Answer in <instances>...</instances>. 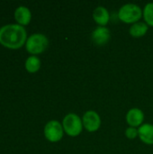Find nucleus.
Listing matches in <instances>:
<instances>
[{
    "label": "nucleus",
    "instance_id": "obj_5",
    "mask_svg": "<svg viewBox=\"0 0 153 154\" xmlns=\"http://www.w3.org/2000/svg\"><path fill=\"white\" fill-rule=\"evenodd\" d=\"M63 133L64 129L62 125L56 120L48 122L44 127V135L46 139L51 143H57L60 141L63 137Z\"/></svg>",
    "mask_w": 153,
    "mask_h": 154
},
{
    "label": "nucleus",
    "instance_id": "obj_15",
    "mask_svg": "<svg viewBox=\"0 0 153 154\" xmlns=\"http://www.w3.org/2000/svg\"><path fill=\"white\" fill-rule=\"evenodd\" d=\"M125 135L128 139H131V140H133L135 139L139 134H138V129L135 128V127H128L125 131Z\"/></svg>",
    "mask_w": 153,
    "mask_h": 154
},
{
    "label": "nucleus",
    "instance_id": "obj_8",
    "mask_svg": "<svg viewBox=\"0 0 153 154\" xmlns=\"http://www.w3.org/2000/svg\"><path fill=\"white\" fill-rule=\"evenodd\" d=\"M126 121L131 127H138L142 125L144 121V114L139 108H132L126 115Z\"/></svg>",
    "mask_w": 153,
    "mask_h": 154
},
{
    "label": "nucleus",
    "instance_id": "obj_1",
    "mask_svg": "<svg viewBox=\"0 0 153 154\" xmlns=\"http://www.w3.org/2000/svg\"><path fill=\"white\" fill-rule=\"evenodd\" d=\"M26 31L20 24H6L0 28V43L10 49L22 47L26 40Z\"/></svg>",
    "mask_w": 153,
    "mask_h": 154
},
{
    "label": "nucleus",
    "instance_id": "obj_3",
    "mask_svg": "<svg viewBox=\"0 0 153 154\" xmlns=\"http://www.w3.org/2000/svg\"><path fill=\"white\" fill-rule=\"evenodd\" d=\"M62 126L64 132L68 135L71 137H76L81 134L83 129V123L77 114L69 113L63 118Z\"/></svg>",
    "mask_w": 153,
    "mask_h": 154
},
{
    "label": "nucleus",
    "instance_id": "obj_14",
    "mask_svg": "<svg viewBox=\"0 0 153 154\" xmlns=\"http://www.w3.org/2000/svg\"><path fill=\"white\" fill-rule=\"evenodd\" d=\"M142 15L145 23L150 26H153V3H148L145 5Z\"/></svg>",
    "mask_w": 153,
    "mask_h": 154
},
{
    "label": "nucleus",
    "instance_id": "obj_13",
    "mask_svg": "<svg viewBox=\"0 0 153 154\" xmlns=\"http://www.w3.org/2000/svg\"><path fill=\"white\" fill-rule=\"evenodd\" d=\"M41 68V60L36 56H30L25 61V69L30 73L37 72Z\"/></svg>",
    "mask_w": 153,
    "mask_h": 154
},
{
    "label": "nucleus",
    "instance_id": "obj_9",
    "mask_svg": "<svg viewBox=\"0 0 153 154\" xmlns=\"http://www.w3.org/2000/svg\"><path fill=\"white\" fill-rule=\"evenodd\" d=\"M141 141L148 145L153 144V125L151 124H143L138 129Z\"/></svg>",
    "mask_w": 153,
    "mask_h": 154
},
{
    "label": "nucleus",
    "instance_id": "obj_11",
    "mask_svg": "<svg viewBox=\"0 0 153 154\" xmlns=\"http://www.w3.org/2000/svg\"><path fill=\"white\" fill-rule=\"evenodd\" d=\"M14 17L15 20L18 22V24L26 25L30 23L32 18L31 11L26 6H19L15 9L14 12Z\"/></svg>",
    "mask_w": 153,
    "mask_h": 154
},
{
    "label": "nucleus",
    "instance_id": "obj_2",
    "mask_svg": "<svg viewBox=\"0 0 153 154\" xmlns=\"http://www.w3.org/2000/svg\"><path fill=\"white\" fill-rule=\"evenodd\" d=\"M142 16V11L141 7L135 4L124 5L118 11L119 19L125 23H135Z\"/></svg>",
    "mask_w": 153,
    "mask_h": 154
},
{
    "label": "nucleus",
    "instance_id": "obj_12",
    "mask_svg": "<svg viewBox=\"0 0 153 154\" xmlns=\"http://www.w3.org/2000/svg\"><path fill=\"white\" fill-rule=\"evenodd\" d=\"M149 30V25L143 22H138L133 23L130 28V34L134 38H141L144 36Z\"/></svg>",
    "mask_w": 153,
    "mask_h": 154
},
{
    "label": "nucleus",
    "instance_id": "obj_6",
    "mask_svg": "<svg viewBox=\"0 0 153 154\" xmlns=\"http://www.w3.org/2000/svg\"><path fill=\"white\" fill-rule=\"evenodd\" d=\"M82 123L86 130H87L90 133H93V132L97 131L100 128L101 118L96 112L90 110L84 114L83 118H82Z\"/></svg>",
    "mask_w": 153,
    "mask_h": 154
},
{
    "label": "nucleus",
    "instance_id": "obj_7",
    "mask_svg": "<svg viewBox=\"0 0 153 154\" xmlns=\"http://www.w3.org/2000/svg\"><path fill=\"white\" fill-rule=\"evenodd\" d=\"M111 33L106 26H98L92 32V40L96 45H105L110 40Z\"/></svg>",
    "mask_w": 153,
    "mask_h": 154
},
{
    "label": "nucleus",
    "instance_id": "obj_10",
    "mask_svg": "<svg viewBox=\"0 0 153 154\" xmlns=\"http://www.w3.org/2000/svg\"><path fill=\"white\" fill-rule=\"evenodd\" d=\"M93 18L99 26H106L109 22V12L104 6H97L93 12Z\"/></svg>",
    "mask_w": 153,
    "mask_h": 154
},
{
    "label": "nucleus",
    "instance_id": "obj_4",
    "mask_svg": "<svg viewBox=\"0 0 153 154\" xmlns=\"http://www.w3.org/2000/svg\"><path fill=\"white\" fill-rule=\"evenodd\" d=\"M49 40L41 33L32 34L26 41V50L32 54H39L43 52L48 47Z\"/></svg>",
    "mask_w": 153,
    "mask_h": 154
}]
</instances>
